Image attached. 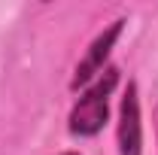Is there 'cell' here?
<instances>
[{
  "instance_id": "6da1fadb",
  "label": "cell",
  "mask_w": 158,
  "mask_h": 155,
  "mask_svg": "<svg viewBox=\"0 0 158 155\" xmlns=\"http://www.w3.org/2000/svg\"><path fill=\"white\" fill-rule=\"evenodd\" d=\"M100 73L103 76L79 97V103L73 107V113H70V131L76 137H94L106 125V113H110L106 97H110V91L116 88V82H118V70L116 67H106Z\"/></svg>"
},
{
  "instance_id": "7a4b0ae2",
  "label": "cell",
  "mask_w": 158,
  "mask_h": 155,
  "mask_svg": "<svg viewBox=\"0 0 158 155\" xmlns=\"http://www.w3.org/2000/svg\"><path fill=\"white\" fill-rule=\"evenodd\" d=\"M118 152L122 155H140L143 152V125H140V100L137 85L131 82L122 97V113H118Z\"/></svg>"
},
{
  "instance_id": "277c9868",
  "label": "cell",
  "mask_w": 158,
  "mask_h": 155,
  "mask_svg": "<svg viewBox=\"0 0 158 155\" xmlns=\"http://www.w3.org/2000/svg\"><path fill=\"white\" fill-rule=\"evenodd\" d=\"M64 155H76V152H64Z\"/></svg>"
},
{
  "instance_id": "3957f363",
  "label": "cell",
  "mask_w": 158,
  "mask_h": 155,
  "mask_svg": "<svg viewBox=\"0 0 158 155\" xmlns=\"http://www.w3.org/2000/svg\"><path fill=\"white\" fill-rule=\"evenodd\" d=\"M122 27H125V21L118 19V21H113L103 34H100L91 46H88V55L79 61V67H76V76H73V82H70V88L76 91L79 85H88L91 79L98 76L100 70H103V61H106V55H110V49L116 46V40H118V34H122Z\"/></svg>"
}]
</instances>
